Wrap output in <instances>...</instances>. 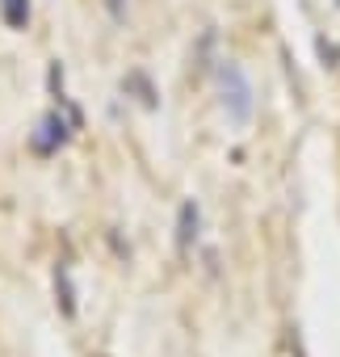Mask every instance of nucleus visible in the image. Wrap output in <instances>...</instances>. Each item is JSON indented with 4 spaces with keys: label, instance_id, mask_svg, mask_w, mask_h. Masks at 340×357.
Returning <instances> with one entry per match:
<instances>
[{
    "label": "nucleus",
    "instance_id": "4",
    "mask_svg": "<svg viewBox=\"0 0 340 357\" xmlns=\"http://www.w3.org/2000/svg\"><path fill=\"white\" fill-rule=\"evenodd\" d=\"M0 17L9 30H26L30 26V0H0Z\"/></svg>",
    "mask_w": 340,
    "mask_h": 357
},
{
    "label": "nucleus",
    "instance_id": "5",
    "mask_svg": "<svg viewBox=\"0 0 340 357\" xmlns=\"http://www.w3.org/2000/svg\"><path fill=\"white\" fill-rule=\"evenodd\" d=\"M105 9H109V22H114V26L126 22V0H105Z\"/></svg>",
    "mask_w": 340,
    "mask_h": 357
},
{
    "label": "nucleus",
    "instance_id": "1",
    "mask_svg": "<svg viewBox=\"0 0 340 357\" xmlns=\"http://www.w3.org/2000/svg\"><path fill=\"white\" fill-rule=\"evenodd\" d=\"M215 89H219V105H223L227 122L244 130L252 122V114H256V93H252L248 72L235 59H219L215 63Z\"/></svg>",
    "mask_w": 340,
    "mask_h": 357
},
{
    "label": "nucleus",
    "instance_id": "3",
    "mask_svg": "<svg viewBox=\"0 0 340 357\" xmlns=\"http://www.w3.org/2000/svg\"><path fill=\"white\" fill-rule=\"evenodd\" d=\"M198 236H202V206L194 198H185L181 211H177V252L190 257L194 244H198Z\"/></svg>",
    "mask_w": 340,
    "mask_h": 357
},
{
    "label": "nucleus",
    "instance_id": "6",
    "mask_svg": "<svg viewBox=\"0 0 340 357\" xmlns=\"http://www.w3.org/2000/svg\"><path fill=\"white\" fill-rule=\"evenodd\" d=\"M315 47H319V55H323V59H340V51H336L327 38H315Z\"/></svg>",
    "mask_w": 340,
    "mask_h": 357
},
{
    "label": "nucleus",
    "instance_id": "2",
    "mask_svg": "<svg viewBox=\"0 0 340 357\" xmlns=\"http://www.w3.org/2000/svg\"><path fill=\"white\" fill-rule=\"evenodd\" d=\"M80 122V114L76 109H51L38 126H34V135H30V147L38 151V155H51V151H59L68 139H72V126Z\"/></svg>",
    "mask_w": 340,
    "mask_h": 357
}]
</instances>
